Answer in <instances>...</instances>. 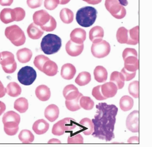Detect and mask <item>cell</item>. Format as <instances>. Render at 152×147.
Segmentation results:
<instances>
[{
    "instance_id": "cell-6",
    "label": "cell",
    "mask_w": 152,
    "mask_h": 147,
    "mask_svg": "<svg viewBox=\"0 0 152 147\" xmlns=\"http://www.w3.org/2000/svg\"><path fill=\"white\" fill-rule=\"evenodd\" d=\"M77 123L74 119L68 117L62 119L54 125L52 133L55 136H61L66 131H71L75 128Z\"/></svg>"
},
{
    "instance_id": "cell-30",
    "label": "cell",
    "mask_w": 152,
    "mask_h": 147,
    "mask_svg": "<svg viewBox=\"0 0 152 147\" xmlns=\"http://www.w3.org/2000/svg\"><path fill=\"white\" fill-rule=\"evenodd\" d=\"M6 93L10 97H16L21 94V88L17 83L11 82L7 86Z\"/></svg>"
},
{
    "instance_id": "cell-57",
    "label": "cell",
    "mask_w": 152,
    "mask_h": 147,
    "mask_svg": "<svg viewBox=\"0 0 152 147\" xmlns=\"http://www.w3.org/2000/svg\"><path fill=\"white\" fill-rule=\"evenodd\" d=\"M70 1V0H59L60 4L61 5H65L68 4Z\"/></svg>"
},
{
    "instance_id": "cell-9",
    "label": "cell",
    "mask_w": 152,
    "mask_h": 147,
    "mask_svg": "<svg viewBox=\"0 0 152 147\" xmlns=\"http://www.w3.org/2000/svg\"><path fill=\"white\" fill-rule=\"evenodd\" d=\"M105 6L107 10L116 19H122L126 15V10L118 0H105Z\"/></svg>"
},
{
    "instance_id": "cell-43",
    "label": "cell",
    "mask_w": 152,
    "mask_h": 147,
    "mask_svg": "<svg viewBox=\"0 0 152 147\" xmlns=\"http://www.w3.org/2000/svg\"><path fill=\"white\" fill-rule=\"evenodd\" d=\"M92 95L97 100H104L107 99V98L105 97L101 91V85L97 86L93 89Z\"/></svg>"
},
{
    "instance_id": "cell-39",
    "label": "cell",
    "mask_w": 152,
    "mask_h": 147,
    "mask_svg": "<svg viewBox=\"0 0 152 147\" xmlns=\"http://www.w3.org/2000/svg\"><path fill=\"white\" fill-rule=\"evenodd\" d=\"M80 106L85 110H91L94 106V101L90 97L82 96L79 100Z\"/></svg>"
},
{
    "instance_id": "cell-37",
    "label": "cell",
    "mask_w": 152,
    "mask_h": 147,
    "mask_svg": "<svg viewBox=\"0 0 152 147\" xmlns=\"http://www.w3.org/2000/svg\"><path fill=\"white\" fill-rule=\"evenodd\" d=\"M18 138L23 143H31L34 140V136L32 132L28 130H22L18 136Z\"/></svg>"
},
{
    "instance_id": "cell-12",
    "label": "cell",
    "mask_w": 152,
    "mask_h": 147,
    "mask_svg": "<svg viewBox=\"0 0 152 147\" xmlns=\"http://www.w3.org/2000/svg\"><path fill=\"white\" fill-rule=\"evenodd\" d=\"M50 16L47 11L45 10H40L35 12L33 15L34 23L37 26H43L49 22L50 19Z\"/></svg>"
},
{
    "instance_id": "cell-58",
    "label": "cell",
    "mask_w": 152,
    "mask_h": 147,
    "mask_svg": "<svg viewBox=\"0 0 152 147\" xmlns=\"http://www.w3.org/2000/svg\"><path fill=\"white\" fill-rule=\"evenodd\" d=\"M83 1H85V2H86V3L89 4V3L91 1V0H83Z\"/></svg>"
},
{
    "instance_id": "cell-23",
    "label": "cell",
    "mask_w": 152,
    "mask_h": 147,
    "mask_svg": "<svg viewBox=\"0 0 152 147\" xmlns=\"http://www.w3.org/2000/svg\"><path fill=\"white\" fill-rule=\"evenodd\" d=\"M49 128V125L48 122L43 120L40 119L34 122L32 126V130L34 131L39 135H42L46 133Z\"/></svg>"
},
{
    "instance_id": "cell-20",
    "label": "cell",
    "mask_w": 152,
    "mask_h": 147,
    "mask_svg": "<svg viewBox=\"0 0 152 147\" xmlns=\"http://www.w3.org/2000/svg\"><path fill=\"white\" fill-rule=\"evenodd\" d=\"M124 68L130 72H136L139 69V60L135 56H129L124 60Z\"/></svg>"
},
{
    "instance_id": "cell-44",
    "label": "cell",
    "mask_w": 152,
    "mask_h": 147,
    "mask_svg": "<svg viewBox=\"0 0 152 147\" xmlns=\"http://www.w3.org/2000/svg\"><path fill=\"white\" fill-rule=\"evenodd\" d=\"M68 143H83V138L80 134L75 133L70 135L68 139Z\"/></svg>"
},
{
    "instance_id": "cell-45",
    "label": "cell",
    "mask_w": 152,
    "mask_h": 147,
    "mask_svg": "<svg viewBox=\"0 0 152 147\" xmlns=\"http://www.w3.org/2000/svg\"><path fill=\"white\" fill-rule=\"evenodd\" d=\"M59 4V0H45L44 2L45 8L49 10H54Z\"/></svg>"
},
{
    "instance_id": "cell-56",
    "label": "cell",
    "mask_w": 152,
    "mask_h": 147,
    "mask_svg": "<svg viewBox=\"0 0 152 147\" xmlns=\"http://www.w3.org/2000/svg\"><path fill=\"white\" fill-rule=\"evenodd\" d=\"M101 1H102V0H91V1L89 3V4H93V5H96V4L100 3Z\"/></svg>"
},
{
    "instance_id": "cell-51",
    "label": "cell",
    "mask_w": 152,
    "mask_h": 147,
    "mask_svg": "<svg viewBox=\"0 0 152 147\" xmlns=\"http://www.w3.org/2000/svg\"><path fill=\"white\" fill-rule=\"evenodd\" d=\"M6 94V89L4 87L2 82L0 81V98L3 97Z\"/></svg>"
},
{
    "instance_id": "cell-42",
    "label": "cell",
    "mask_w": 152,
    "mask_h": 147,
    "mask_svg": "<svg viewBox=\"0 0 152 147\" xmlns=\"http://www.w3.org/2000/svg\"><path fill=\"white\" fill-rule=\"evenodd\" d=\"M56 27H57V22H56V20L54 19V18L51 16L49 22L47 23L45 25L41 26L40 28H41V29L44 31L51 32V31H54L56 29Z\"/></svg>"
},
{
    "instance_id": "cell-18",
    "label": "cell",
    "mask_w": 152,
    "mask_h": 147,
    "mask_svg": "<svg viewBox=\"0 0 152 147\" xmlns=\"http://www.w3.org/2000/svg\"><path fill=\"white\" fill-rule=\"evenodd\" d=\"M90 39L93 43H99L102 40L104 31L102 27L94 26L90 31Z\"/></svg>"
},
{
    "instance_id": "cell-15",
    "label": "cell",
    "mask_w": 152,
    "mask_h": 147,
    "mask_svg": "<svg viewBox=\"0 0 152 147\" xmlns=\"http://www.w3.org/2000/svg\"><path fill=\"white\" fill-rule=\"evenodd\" d=\"M101 91L103 95L108 99L115 96L118 92V88L115 83L110 82L101 85Z\"/></svg>"
},
{
    "instance_id": "cell-40",
    "label": "cell",
    "mask_w": 152,
    "mask_h": 147,
    "mask_svg": "<svg viewBox=\"0 0 152 147\" xmlns=\"http://www.w3.org/2000/svg\"><path fill=\"white\" fill-rule=\"evenodd\" d=\"M49 60H50V59L48 57H47L43 55H37L34 59V64L35 66L38 69L42 72V69H43V66L44 64Z\"/></svg>"
},
{
    "instance_id": "cell-14",
    "label": "cell",
    "mask_w": 152,
    "mask_h": 147,
    "mask_svg": "<svg viewBox=\"0 0 152 147\" xmlns=\"http://www.w3.org/2000/svg\"><path fill=\"white\" fill-rule=\"evenodd\" d=\"M16 13L14 9L5 8L0 12V20L4 24H9L15 21H16Z\"/></svg>"
},
{
    "instance_id": "cell-32",
    "label": "cell",
    "mask_w": 152,
    "mask_h": 147,
    "mask_svg": "<svg viewBox=\"0 0 152 147\" xmlns=\"http://www.w3.org/2000/svg\"><path fill=\"white\" fill-rule=\"evenodd\" d=\"M29 106L28 101L24 97H20L15 100L14 103V108L20 113L26 112Z\"/></svg>"
},
{
    "instance_id": "cell-16",
    "label": "cell",
    "mask_w": 152,
    "mask_h": 147,
    "mask_svg": "<svg viewBox=\"0 0 152 147\" xmlns=\"http://www.w3.org/2000/svg\"><path fill=\"white\" fill-rule=\"evenodd\" d=\"M86 32L84 29L81 28H76L74 29L70 34L71 40L77 44H83V42L86 40Z\"/></svg>"
},
{
    "instance_id": "cell-1",
    "label": "cell",
    "mask_w": 152,
    "mask_h": 147,
    "mask_svg": "<svg viewBox=\"0 0 152 147\" xmlns=\"http://www.w3.org/2000/svg\"><path fill=\"white\" fill-rule=\"evenodd\" d=\"M96 114L92 120L94 125L93 136L107 142L115 138L114 130L118 108L115 105L99 103L96 106Z\"/></svg>"
},
{
    "instance_id": "cell-47",
    "label": "cell",
    "mask_w": 152,
    "mask_h": 147,
    "mask_svg": "<svg viewBox=\"0 0 152 147\" xmlns=\"http://www.w3.org/2000/svg\"><path fill=\"white\" fill-rule=\"evenodd\" d=\"M129 56H135L137 57V52L133 48H126L122 53V57L124 60L125 58Z\"/></svg>"
},
{
    "instance_id": "cell-17",
    "label": "cell",
    "mask_w": 152,
    "mask_h": 147,
    "mask_svg": "<svg viewBox=\"0 0 152 147\" xmlns=\"http://www.w3.org/2000/svg\"><path fill=\"white\" fill-rule=\"evenodd\" d=\"M59 108L54 104L49 105L45 109V116L50 122L56 121L59 116Z\"/></svg>"
},
{
    "instance_id": "cell-10",
    "label": "cell",
    "mask_w": 152,
    "mask_h": 147,
    "mask_svg": "<svg viewBox=\"0 0 152 147\" xmlns=\"http://www.w3.org/2000/svg\"><path fill=\"white\" fill-rule=\"evenodd\" d=\"M111 47L110 44L105 40H102L91 46V51L93 56L97 58H102L107 57L110 52Z\"/></svg>"
},
{
    "instance_id": "cell-53",
    "label": "cell",
    "mask_w": 152,
    "mask_h": 147,
    "mask_svg": "<svg viewBox=\"0 0 152 147\" xmlns=\"http://www.w3.org/2000/svg\"><path fill=\"white\" fill-rule=\"evenodd\" d=\"M6 109V105L3 102L0 101V116H1L4 111Z\"/></svg>"
},
{
    "instance_id": "cell-38",
    "label": "cell",
    "mask_w": 152,
    "mask_h": 147,
    "mask_svg": "<svg viewBox=\"0 0 152 147\" xmlns=\"http://www.w3.org/2000/svg\"><path fill=\"white\" fill-rule=\"evenodd\" d=\"M129 31L124 27L118 29L116 33V39L121 44H126L128 41Z\"/></svg>"
},
{
    "instance_id": "cell-13",
    "label": "cell",
    "mask_w": 152,
    "mask_h": 147,
    "mask_svg": "<svg viewBox=\"0 0 152 147\" xmlns=\"http://www.w3.org/2000/svg\"><path fill=\"white\" fill-rule=\"evenodd\" d=\"M83 44L75 43L71 40H69L66 44V52L72 57H77L82 54L83 51Z\"/></svg>"
},
{
    "instance_id": "cell-26",
    "label": "cell",
    "mask_w": 152,
    "mask_h": 147,
    "mask_svg": "<svg viewBox=\"0 0 152 147\" xmlns=\"http://www.w3.org/2000/svg\"><path fill=\"white\" fill-rule=\"evenodd\" d=\"M32 57V51L28 48H23L17 52V57L21 63H28Z\"/></svg>"
},
{
    "instance_id": "cell-25",
    "label": "cell",
    "mask_w": 152,
    "mask_h": 147,
    "mask_svg": "<svg viewBox=\"0 0 152 147\" xmlns=\"http://www.w3.org/2000/svg\"><path fill=\"white\" fill-rule=\"evenodd\" d=\"M42 72L48 76H54L58 72V66L53 61L49 60L44 64Z\"/></svg>"
},
{
    "instance_id": "cell-4",
    "label": "cell",
    "mask_w": 152,
    "mask_h": 147,
    "mask_svg": "<svg viewBox=\"0 0 152 147\" xmlns=\"http://www.w3.org/2000/svg\"><path fill=\"white\" fill-rule=\"evenodd\" d=\"M20 116L17 113L10 111L6 113L3 117L4 130L9 136H14L18 131Z\"/></svg>"
},
{
    "instance_id": "cell-54",
    "label": "cell",
    "mask_w": 152,
    "mask_h": 147,
    "mask_svg": "<svg viewBox=\"0 0 152 147\" xmlns=\"http://www.w3.org/2000/svg\"><path fill=\"white\" fill-rule=\"evenodd\" d=\"M48 143H60L61 142L58 139H52L48 141Z\"/></svg>"
},
{
    "instance_id": "cell-11",
    "label": "cell",
    "mask_w": 152,
    "mask_h": 147,
    "mask_svg": "<svg viewBox=\"0 0 152 147\" xmlns=\"http://www.w3.org/2000/svg\"><path fill=\"white\" fill-rule=\"evenodd\" d=\"M126 127L133 132H139V111H133L126 118Z\"/></svg>"
},
{
    "instance_id": "cell-5",
    "label": "cell",
    "mask_w": 152,
    "mask_h": 147,
    "mask_svg": "<svg viewBox=\"0 0 152 147\" xmlns=\"http://www.w3.org/2000/svg\"><path fill=\"white\" fill-rule=\"evenodd\" d=\"M5 36L16 46L23 45L26 42V36L23 30L17 25L9 26L5 29Z\"/></svg>"
},
{
    "instance_id": "cell-59",
    "label": "cell",
    "mask_w": 152,
    "mask_h": 147,
    "mask_svg": "<svg viewBox=\"0 0 152 147\" xmlns=\"http://www.w3.org/2000/svg\"><path fill=\"white\" fill-rule=\"evenodd\" d=\"M1 54L0 53V59H1Z\"/></svg>"
},
{
    "instance_id": "cell-49",
    "label": "cell",
    "mask_w": 152,
    "mask_h": 147,
    "mask_svg": "<svg viewBox=\"0 0 152 147\" xmlns=\"http://www.w3.org/2000/svg\"><path fill=\"white\" fill-rule=\"evenodd\" d=\"M43 0H27V4L31 9H36L42 6Z\"/></svg>"
},
{
    "instance_id": "cell-8",
    "label": "cell",
    "mask_w": 152,
    "mask_h": 147,
    "mask_svg": "<svg viewBox=\"0 0 152 147\" xmlns=\"http://www.w3.org/2000/svg\"><path fill=\"white\" fill-rule=\"evenodd\" d=\"M18 80L23 85L32 84L37 78L35 70L31 66H24L21 68L18 72Z\"/></svg>"
},
{
    "instance_id": "cell-7",
    "label": "cell",
    "mask_w": 152,
    "mask_h": 147,
    "mask_svg": "<svg viewBox=\"0 0 152 147\" xmlns=\"http://www.w3.org/2000/svg\"><path fill=\"white\" fill-rule=\"evenodd\" d=\"M1 54L0 65L2 66L3 71L7 74L14 73L17 67L14 54L9 51H3Z\"/></svg>"
},
{
    "instance_id": "cell-2",
    "label": "cell",
    "mask_w": 152,
    "mask_h": 147,
    "mask_svg": "<svg viewBox=\"0 0 152 147\" xmlns=\"http://www.w3.org/2000/svg\"><path fill=\"white\" fill-rule=\"evenodd\" d=\"M97 14V12L95 8L86 6L78 10L76 14V21L82 27H90L94 23Z\"/></svg>"
},
{
    "instance_id": "cell-50",
    "label": "cell",
    "mask_w": 152,
    "mask_h": 147,
    "mask_svg": "<svg viewBox=\"0 0 152 147\" xmlns=\"http://www.w3.org/2000/svg\"><path fill=\"white\" fill-rule=\"evenodd\" d=\"M14 0H0V5L2 6H9L13 3Z\"/></svg>"
},
{
    "instance_id": "cell-21",
    "label": "cell",
    "mask_w": 152,
    "mask_h": 147,
    "mask_svg": "<svg viewBox=\"0 0 152 147\" xmlns=\"http://www.w3.org/2000/svg\"><path fill=\"white\" fill-rule=\"evenodd\" d=\"M76 73L75 66L71 63L65 64L61 67V76L65 80H71Z\"/></svg>"
},
{
    "instance_id": "cell-55",
    "label": "cell",
    "mask_w": 152,
    "mask_h": 147,
    "mask_svg": "<svg viewBox=\"0 0 152 147\" xmlns=\"http://www.w3.org/2000/svg\"><path fill=\"white\" fill-rule=\"evenodd\" d=\"M118 1H119V3H121V4L123 6H127L128 4H129L127 0H118Z\"/></svg>"
},
{
    "instance_id": "cell-46",
    "label": "cell",
    "mask_w": 152,
    "mask_h": 147,
    "mask_svg": "<svg viewBox=\"0 0 152 147\" xmlns=\"http://www.w3.org/2000/svg\"><path fill=\"white\" fill-rule=\"evenodd\" d=\"M121 73L124 76L125 81H130L132 80L133 78H134L136 76V72H130L126 71L124 68L121 70Z\"/></svg>"
},
{
    "instance_id": "cell-28",
    "label": "cell",
    "mask_w": 152,
    "mask_h": 147,
    "mask_svg": "<svg viewBox=\"0 0 152 147\" xmlns=\"http://www.w3.org/2000/svg\"><path fill=\"white\" fill-rule=\"evenodd\" d=\"M27 32L29 37L33 40H38L40 39L44 33L43 31L38 28L34 23H31L28 26Z\"/></svg>"
},
{
    "instance_id": "cell-48",
    "label": "cell",
    "mask_w": 152,
    "mask_h": 147,
    "mask_svg": "<svg viewBox=\"0 0 152 147\" xmlns=\"http://www.w3.org/2000/svg\"><path fill=\"white\" fill-rule=\"evenodd\" d=\"M15 10V13H16V21H22L25 16H26V12H25V10L21 8V7H16L14 9Z\"/></svg>"
},
{
    "instance_id": "cell-35",
    "label": "cell",
    "mask_w": 152,
    "mask_h": 147,
    "mask_svg": "<svg viewBox=\"0 0 152 147\" xmlns=\"http://www.w3.org/2000/svg\"><path fill=\"white\" fill-rule=\"evenodd\" d=\"M60 18L64 23L70 24L74 20V14L70 9L64 8L60 11Z\"/></svg>"
},
{
    "instance_id": "cell-3",
    "label": "cell",
    "mask_w": 152,
    "mask_h": 147,
    "mask_svg": "<svg viewBox=\"0 0 152 147\" xmlns=\"http://www.w3.org/2000/svg\"><path fill=\"white\" fill-rule=\"evenodd\" d=\"M61 47V40L58 36L49 33L45 36L41 42V49L47 55L57 53Z\"/></svg>"
},
{
    "instance_id": "cell-41",
    "label": "cell",
    "mask_w": 152,
    "mask_h": 147,
    "mask_svg": "<svg viewBox=\"0 0 152 147\" xmlns=\"http://www.w3.org/2000/svg\"><path fill=\"white\" fill-rule=\"evenodd\" d=\"M129 92L133 97L137 99L139 97V82L134 81L129 86Z\"/></svg>"
},
{
    "instance_id": "cell-29",
    "label": "cell",
    "mask_w": 152,
    "mask_h": 147,
    "mask_svg": "<svg viewBox=\"0 0 152 147\" xmlns=\"http://www.w3.org/2000/svg\"><path fill=\"white\" fill-rule=\"evenodd\" d=\"M110 81L115 83L118 88V90L122 89L124 87L125 79L121 72L114 71L110 76Z\"/></svg>"
},
{
    "instance_id": "cell-36",
    "label": "cell",
    "mask_w": 152,
    "mask_h": 147,
    "mask_svg": "<svg viewBox=\"0 0 152 147\" xmlns=\"http://www.w3.org/2000/svg\"><path fill=\"white\" fill-rule=\"evenodd\" d=\"M82 94L80 93L79 95H78V97L77 98H75V99L73 100H66L65 101V105L67 108V109L71 111H76L79 110L81 107L80 106V103H79V100L80 97L82 96Z\"/></svg>"
},
{
    "instance_id": "cell-52",
    "label": "cell",
    "mask_w": 152,
    "mask_h": 147,
    "mask_svg": "<svg viewBox=\"0 0 152 147\" xmlns=\"http://www.w3.org/2000/svg\"><path fill=\"white\" fill-rule=\"evenodd\" d=\"M129 143H139V138L137 136H133L129 139Z\"/></svg>"
},
{
    "instance_id": "cell-33",
    "label": "cell",
    "mask_w": 152,
    "mask_h": 147,
    "mask_svg": "<svg viewBox=\"0 0 152 147\" xmlns=\"http://www.w3.org/2000/svg\"><path fill=\"white\" fill-rule=\"evenodd\" d=\"M139 43V26H137L129 31L127 44L136 45Z\"/></svg>"
},
{
    "instance_id": "cell-19",
    "label": "cell",
    "mask_w": 152,
    "mask_h": 147,
    "mask_svg": "<svg viewBox=\"0 0 152 147\" xmlns=\"http://www.w3.org/2000/svg\"><path fill=\"white\" fill-rule=\"evenodd\" d=\"M35 95L42 102H46L50 99V89L46 85H40L36 88Z\"/></svg>"
},
{
    "instance_id": "cell-31",
    "label": "cell",
    "mask_w": 152,
    "mask_h": 147,
    "mask_svg": "<svg viewBox=\"0 0 152 147\" xmlns=\"http://www.w3.org/2000/svg\"><path fill=\"white\" fill-rule=\"evenodd\" d=\"M134 105V101L132 97L128 95H124L120 99L119 105L123 111H128L130 110Z\"/></svg>"
},
{
    "instance_id": "cell-27",
    "label": "cell",
    "mask_w": 152,
    "mask_h": 147,
    "mask_svg": "<svg viewBox=\"0 0 152 147\" xmlns=\"http://www.w3.org/2000/svg\"><path fill=\"white\" fill-rule=\"evenodd\" d=\"M94 76L95 80L99 83L105 82L108 77V72L107 69L102 66H97L94 71Z\"/></svg>"
},
{
    "instance_id": "cell-34",
    "label": "cell",
    "mask_w": 152,
    "mask_h": 147,
    "mask_svg": "<svg viewBox=\"0 0 152 147\" xmlns=\"http://www.w3.org/2000/svg\"><path fill=\"white\" fill-rule=\"evenodd\" d=\"M91 76L90 73L88 72H82L77 76V78L75 80V82L78 85L82 86L86 85L91 82Z\"/></svg>"
},
{
    "instance_id": "cell-22",
    "label": "cell",
    "mask_w": 152,
    "mask_h": 147,
    "mask_svg": "<svg viewBox=\"0 0 152 147\" xmlns=\"http://www.w3.org/2000/svg\"><path fill=\"white\" fill-rule=\"evenodd\" d=\"M80 92L74 85L68 84L65 87L63 91V94L65 99L67 100H71L75 99L79 95Z\"/></svg>"
},
{
    "instance_id": "cell-24",
    "label": "cell",
    "mask_w": 152,
    "mask_h": 147,
    "mask_svg": "<svg viewBox=\"0 0 152 147\" xmlns=\"http://www.w3.org/2000/svg\"><path fill=\"white\" fill-rule=\"evenodd\" d=\"M80 127V131L83 132L85 135H90L94 131V125L91 119L84 118L82 119L79 123Z\"/></svg>"
}]
</instances>
